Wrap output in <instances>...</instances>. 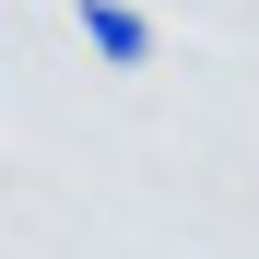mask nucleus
<instances>
[{
    "instance_id": "f257e3e1",
    "label": "nucleus",
    "mask_w": 259,
    "mask_h": 259,
    "mask_svg": "<svg viewBox=\"0 0 259 259\" xmlns=\"http://www.w3.org/2000/svg\"><path fill=\"white\" fill-rule=\"evenodd\" d=\"M71 24H82V48H95L106 71H142L153 59V24L130 12V0H71Z\"/></svg>"
}]
</instances>
